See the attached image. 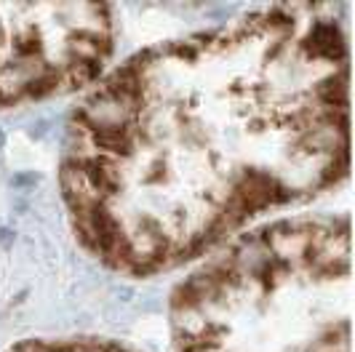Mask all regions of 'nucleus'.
I'll return each mask as SVG.
<instances>
[{"mask_svg":"<svg viewBox=\"0 0 355 352\" xmlns=\"http://www.w3.org/2000/svg\"><path fill=\"white\" fill-rule=\"evenodd\" d=\"M347 40L329 3L270 6L134 53L75 109L62 193L96 259L153 275L347 174Z\"/></svg>","mask_w":355,"mask_h":352,"instance_id":"obj_1","label":"nucleus"},{"mask_svg":"<svg viewBox=\"0 0 355 352\" xmlns=\"http://www.w3.org/2000/svg\"><path fill=\"white\" fill-rule=\"evenodd\" d=\"M347 216L281 219L235 240L171 299L177 352H350Z\"/></svg>","mask_w":355,"mask_h":352,"instance_id":"obj_2","label":"nucleus"},{"mask_svg":"<svg viewBox=\"0 0 355 352\" xmlns=\"http://www.w3.org/2000/svg\"><path fill=\"white\" fill-rule=\"evenodd\" d=\"M105 3H0V107L94 83L115 46Z\"/></svg>","mask_w":355,"mask_h":352,"instance_id":"obj_3","label":"nucleus"},{"mask_svg":"<svg viewBox=\"0 0 355 352\" xmlns=\"http://www.w3.org/2000/svg\"><path fill=\"white\" fill-rule=\"evenodd\" d=\"M8 352H128L121 344L102 339H33Z\"/></svg>","mask_w":355,"mask_h":352,"instance_id":"obj_4","label":"nucleus"}]
</instances>
